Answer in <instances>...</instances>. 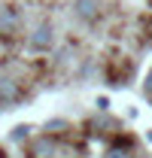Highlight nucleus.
<instances>
[{"mask_svg":"<svg viewBox=\"0 0 152 158\" xmlns=\"http://www.w3.org/2000/svg\"><path fill=\"white\" fill-rule=\"evenodd\" d=\"M52 46V27L49 24H40L31 37V49H49Z\"/></svg>","mask_w":152,"mask_h":158,"instance_id":"obj_1","label":"nucleus"},{"mask_svg":"<svg viewBox=\"0 0 152 158\" xmlns=\"http://www.w3.org/2000/svg\"><path fill=\"white\" fill-rule=\"evenodd\" d=\"M107 158H131V155H128V149H125V146H113V149L107 152Z\"/></svg>","mask_w":152,"mask_h":158,"instance_id":"obj_3","label":"nucleus"},{"mask_svg":"<svg viewBox=\"0 0 152 158\" xmlns=\"http://www.w3.org/2000/svg\"><path fill=\"white\" fill-rule=\"evenodd\" d=\"M79 15L82 19H95V0H79Z\"/></svg>","mask_w":152,"mask_h":158,"instance_id":"obj_2","label":"nucleus"}]
</instances>
